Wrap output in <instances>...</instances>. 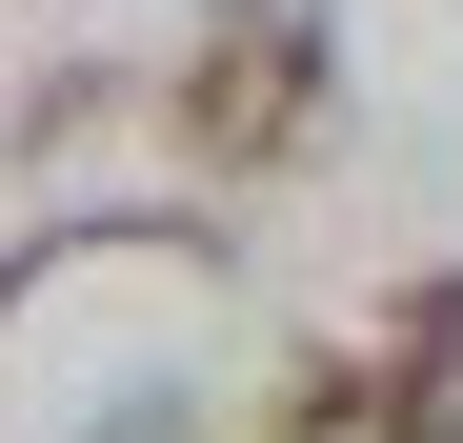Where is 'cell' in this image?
Listing matches in <instances>:
<instances>
[{"mask_svg": "<svg viewBox=\"0 0 463 443\" xmlns=\"http://www.w3.org/2000/svg\"><path fill=\"white\" fill-rule=\"evenodd\" d=\"M81 443H202V403H182V383H121V403H101Z\"/></svg>", "mask_w": 463, "mask_h": 443, "instance_id": "277c9868", "label": "cell"}, {"mask_svg": "<svg viewBox=\"0 0 463 443\" xmlns=\"http://www.w3.org/2000/svg\"><path fill=\"white\" fill-rule=\"evenodd\" d=\"M323 101H343L323 21H222L182 81H162V121H182V162H202V182H262V162H302V141H323Z\"/></svg>", "mask_w": 463, "mask_h": 443, "instance_id": "7a4b0ae2", "label": "cell"}, {"mask_svg": "<svg viewBox=\"0 0 463 443\" xmlns=\"http://www.w3.org/2000/svg\"><path fill=\"white\" fill-rule=\"evenodd\" d=\"M242 443H463V262H423L403 303H383V343L302 363Z\"/></svg>", "mask_w": 463, "mask_h": 443, "instance_id": "6da1fadb", "label": "cell"}, {"mask_svg": "<svg viewBox=\"0 0 463 443\" xmlns=\"http://www.w3.org/2000/svg\"><path fill=\"white\" fill-rule=\"evenodd\" d=\"M121 242H162V262H222V222H182V202H61L41 242H0V323H21L61 262H121Z\"/></svg>", "mask_w": 463, "mask_h": 443, "instance_id": "3957f363", "label": "cell"}]
</instances>
